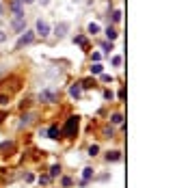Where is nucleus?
I'll return each mask as SVG.
<instances>
[{"label":"nucleus","mask_w":188,"mask_h":188,"mask_svg":"<svg viewBox=\"0 0 188 188\" xmlns=\"http://www.w3.org/2000/svg\"><path fill=\"white\" fill-rule=\"evenodd\" d=\"M39 100L45 102V104H54V102H59V93H54V91H41L39 93Z\"/></svg>","instance_id":"nucleus-4"},{"label":"nucleus","mask_w":188,"mask_h":188,"mask_svg":"<svg viewBox=\"0 0 188 188\" xmlns=\"http://www.w3.org/2000/svg\"><path fill=\"white\" fill-rule=\"evenodd\" d=\"M106 37H108V39H110V41H112V39H117V30H115V28H110V26H108V28H106Z\"/></svg>","instance_id":"nucleus-15"},{"label":"nucleus","mask_w":188,"mask_h":188,"mask_svg":"<svg viewBox=\"0 0 188 188\" xmlns=\"http://www.w3.org/2000/svg\"><path fill=\"white\" fill-rule=\"evenodd\" d=\"M11 11L15 15H24V11H22V2L20 0H11Z\"/></svg>","instance_id":"nucleus-8"},{"label":"nucleus","mask_w":188,"mask_h":188,"mask_svg":"<svg viewBox=\"0 0 188 188\" xmlns=\"http://www.w3.org/2000/svg\"><path fill=\"white\" fill-rule=\"evenodd\" d=\"M76 43H80V45H84L87 41H84V37H76Z\"/></svg>","instance_id":"nucleus-31"},{"label":"nucleus","mask_w":188,"mask_h":188,"mask_svg":"<svg viewBox=\"0 0 188 188\" xmlns=\"http://www.w3.org/2000/svg\"><path fill=\"white\" fill-rule=\"evenodd\" d=\"M121 63H123V59H121V56H115V59H112V65H115V67H119Z\"/></svg>","instance_id":"nucleus-23"},{"label":"nucleus","mask_w":188,"mask_h":188,"mask_svg":"<svg viewBox=\"0 0 188 188\" xmlns=\"http://www.w3.org/2000/svg\"><path fill=\"white\" fill-rule=\"evenodd\" d=\"M37 35H41V37H48L50 35V26H48V22H45V20H37Z\"/></svg>","instance_id":"nucleus-5"},{"label":"nucleus","mask_w":188,"mask_h":188,"mask_svg":"<svg viewBox=\"0 0 188 188\" xmlns=\"http://www.w3.org/2000/svg\"><path fill=\"white\" fill-rule=\"evenodd\" d=\"M50 182V175H43V177H39V184H48Z\"/></svg>","instance_id":"nucleus-26"},{"label":"nucleus","mask_w":188,"mask_h":188,"mask_svg":"<svg viewBox=\"0 0 188 188\" xmlns=\"http://www.w3.org/2000/svg\"><path fill=\"white\" fill-rule=\"evenodd\" d=\"M82 175H84V179H82V184H87V182L91 179V175H93V169H84V173H82Z\"/></svg>","instance_id":"nucleus-17"},{"label":"nucleus","mask_w":188,"mask_h":188,"mask_svg":"<svg viewBox=\"0 0 188 188\" xmlns=\"http://www.w3.org/2000/svg\"><path fill=\"white\" fill-rule=\"evenodd\" d=\"M112 20L119 22V20H121V11H115V13H112Z\"/></svg>","instance_id":"nucleus-25"},{"label":"nucleus","mask_w":188,"mask_h":188,"mask_svg":"<svg viewBox=\"0 0 188 188\" xmlns=\"http://www.w3.org/2000/svg\"><path fill=\"white\" fill-rule=\"evenodd\" d=\"M24 26H26V17H24V15H15V20H13V28H15L17 33H22V30H24Z\"/></svg>","instance_id":"nucleus-7"},{"label":"nucleus","mask_w":188,"mask_h":188,"mask_svg":"<svg viewBox=\"0 0 188 188\" xmlns=\"http://www.w3.org/2000/svg\"><path fill=\"white\" fill-rule=\"evenodd\" d=\"M80 84H82L84 89H91V87H93V84H95V82H93V80H82Z\"/></svg>","instance_id":"nucleus-22"},{"label":"nucleus","mask_w":188,"mask_h":188,"mask_svg":"<svg viewBox=\"0 0 188 188\" xmlns=\"http://www.w3.org/2000/svg\"><path fill=\"white\" fill-rule=\"evenodd\" d=\"M33 119H35V115H33V112H26L24 117H22V123H20V126H22V128H24V126H28V123H33Z\"/></svg>","instance_id":"nucleus-11"},{"label":"nucleus","mask_w":188,"mask_h":188,"mask_svg":"<svg viewBox=\"0 0 188 188\" xmlns=\"http://www.w3.org/2000/svg\"><path fill=\"white\" fill-rule=\"evenodd\" d=\"M102 69H104V67H102L100 63H95V65H91V74H95V76H98V74H102Z\"/></svg>","instance_id":"nucleus-14"},{"label":"nucleus","mask_w":188,"mask_h":188,"mask_svg":"<svg viewBox=\"0 0 188 188\" xmlns=\"http://www.w3.org/2000/svg\"><path fill=\"white\" fill-rule=\"evenodd\" d=\"M0 84H9V93H15V91H20V87H22V80L17 78V76H9V78H5L2 82H0Z\"/></svg>","instance_id":"nucleus-2"},{"label":"nucleus","mask_w":188,"mask_h":188,"mask_svg":"<svg viewBox=\"0 0 188 188\" xmlns=\"http://www.w3.org/2000/svg\"><path fill=\"white\" fill-rule=\"evenodd\" d=\"M98 151H100V147H98V145H91V147H89V156H95Z\"/></svg>","instance_id":"nucleus-21"},{"label":"nucleus","mask_w":188,"mask_h":188,"mask_svg":"<svg viewBox=\"0 0 188 188\" xmlns=\"http://www.w3.org/2000/svg\"><path fill=\"white\" fill-rule=\"evenodd\" d=\"M61 173V167L59 164H52V169H50V177H54V175H59Z\"/></svg>","instance_id":"nucleus-18"},{"label":"nucleus","mask_w":188,"mask_h":188,"mask_svg":"<svg viewBox=\"0 0 188 188\" xmlns=\"http://www.w3.org/2000/svg\"><path fill=\"white\" fill-rule=\"evenodd\" d=\"M119 158H121V151H108V154H106V160H108V162H117Z\"/></svg>","instance_id":"nucleus-12"},{"label":"nucleus","mask_w":188,"mask_h":188,"mask_svg":"<svg viewBox=\"0 0 188 188\" xmlns=\"http://www.w3.org/2000/svg\"><path fill=\"white\" fill-rule=\"evenodd\" d=\"M9 102V93H0V106H5Z\"/></svg>","instance_id":"nucleus-20"},{"label":"nucleus","mask_w":188,"mask_h":188,"mask_svg":"<svg viewBox=\"0 0 188 188\" xmlns=\"http://www.w3.org/2000/svg\"><path fill=\"white\" fill-rule=\"evenodd\" d=\"M0 151H2V156H11L15 151V143L13 140H7V143H0Z\"/></svg>","instance_id":"nucleus-6"},{"label":"nucleus","mask_w":188,"mask_h":188,"mask_svg":"<svg viewBox=\"0 0 188 188\" xmlns=\"http://www.w3.org/2000/svg\"><path fill=\"white\" fill-rule=\"evenodd\" d=\"M87 30H89V33H91V35H98V33H100V26H98V24H95V22H91V24H89V26H87Z\"/></svg>","instance_id":"nucleus-13"},{"label":"nucleus","mask_w":188,"mask_h":188,"mask_svg":"<svg viewBox=\"0 0 188 188\" xmlns=\"http://www.w3.org/2000/svg\"><path fill=\"white\" fill-rule=\"evenodd\" d=\"M67 30H69V24H67V22H61V24H56V35H59V37H65Z\"/></svg>","instance_id":"nucleus-9"},{"label":"nucleus","mask_w":188,"mask_h":188,"mask_svg":"<svg viewBox=\"0 0 188 188\" xmlns=\"http://www.w3.org/2000/svg\"><path fill=\"white\" fill-rule=\"evenodd\" d=\"M28 106H30V102H28V100H26V102H22V104H20V108H22V110H26Z\"/></svg>","instance_id":"nucleus-27"},{"label":"nucleus","mask_w":188,"mask_h":188,"mask_svg":"<svg viewBox=\"0 0 188 188\" xmlns=\"http://www.w3.org/2000/svg\"><path fill=\"white\" fill-rule=\"evenodd\" d=\"M104 136L110 138V136H112V128H104Z\"/></svg>","instance_id":"nucleus-24"},{"label":"nucleus","mask_w":188,"mask_h":188,"mask_svg":"<svg viewBox=\"0 0 188 188\" xmlns=\"http://www.w3.org/2000/svg\"><path fill=\"white\" fill-rule=\"evenodd\" d=\"M78 126H80V117H69V119L65 121V126H63V130H61V134L63 136H67V138H72V136H76V132H78Z\"/></svg>","instance_id":"nucleus-1"},{"label":"nucleus","mask_w":188,"mask_h":188,"mask_svg":"<svg viewBox=\"0 0 188 188\" xmlns=\"http://www.w3.org/2000/svg\"><path fill=\"white\" fill-rule=\"evenodd\" d=\"M69 93H72L74 98H78V95H80V87H78V84H74L72 89H69Z\"/></svg>","instance_id":"nucleus-19"},{"label":"nucleus","mask_w":188,"mask_h":188,"mask_svg":"<svg viewBox=\"0 0 188 188\" xmlns=\"http://www.w3.org/2000/svg\"><path fill=\"white\" fill-rule=\"evenodd\" d=\"M59 136H61V130H59L56 126H52V128L48 130V138H52V140H56Z\"/></svg>","instance_id":"nucleus-10"},{"label":"nucleus","mask_w":188,"mask_h":188,"mask_svg":"<svg viewBox=\"0 0 188 188\" xmlns=\"http://www.w3.org/2000/svg\"><path fill=\"white\" fill-rule=\"evenodd\" d=\"M2 41H7V33H5V30H0V43H2Z\"/></svg>","instance_id":"nucleus-28"},{"label":"nucleus","mask_w":188,"mask_h":188,"mask_svg":"<svg viewBox=\"0 0 188 188\" xmlns=\"http://www.w3.org/2000/svg\"><path fill=\"white\" fill-rule=\"evenodd\" d=\"M35 41V33H24L20 39H17V43H15V50H22L24 45H28V43H33Z\"/></svg>","instance_id":"nucleus-3"},{"label":"nucleus","mask_w":188,"mask_h":188,"mask_svg":"<svg viewBox=\"0 0 188 188\" xmlns=\"http://www.w3.org/2000/svg\"><path fill=\"white\" fill-rule=\"evenodd\" d=\"M110 121H112V123H121V121H123V115H121V112H115Z\"/></svg>","instance_id":"nucleus-16"},{"label":"nucleus","mask_w":188,"mask_h":188,"mask_svg":"<svg viewBox=\"0 0 188 188\" xmlns=\"http://www.w3.org/2000/svg\"><path fill=\"white\" fill-rule=\"evenodd\" d=\"M63 186H72V179H69V177H63Z\"/></svg>","instance_id":"nucleus-29"},{"label":"nucleus","mask_w":188,"mask_h":188,"mask_svg":"<svg viewBox=\"0 0 188 188\" xmlns=\"http://www.w3.org/2000/svg\"><path fill=\"white\" fill-rule=\"evenodd\" d=\"M0 13H2V5H0Z\"/></svg>","instance_id":"nucleus-33"},{"label":"nucleus","mask_w":188,"mask_h":188,"mask_svg":"<svg viewBox=\"0 0 188 188\" xmlns=\"http://www.w3.org/2000/svg\"><path fill=\"white\" fill-rule=\"evenodd\" d=\"M20 2H24V5H30V2H33V0H20Z\"/></svg>","instance_id":"nucleus-32"},{"label":"nucleus","mask_w":188,"mask_h":188,"mask_svg":"<svg viewBox=\"0 0 188 188\" xmlns=\"http://www.w3.org/2000/svg\"><path fill=\"white\" fill-rule=\"evenodd\" d=\"M5 119H7V112H5V110H0V123H2Z\"/></svg>","instance_id":"nucleus-30"}]
</instances>
